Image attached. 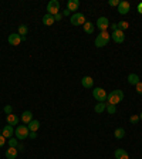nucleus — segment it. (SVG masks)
Wrapping results in <instances>:
<instances>
[{"label":"nucleus","instance_id":"nucleus-1","mask_svg":"<svg viewBox=\"0 0 142 159\" xmlns=\"http://www.w3.org/2000/svg\"><path fill=\"white\" fill-rule=\"evenodd\" d=\"M109 40H111V34H108L107 31H101V33L95 37L94 46L95 47H98V48H101V47H104V46H107V44L109 43Z\"/></svg>","mask_w":142,"mask_h":159},{"label":"nucleus","instance_id":"nucleus-2","mask_svg":"<svg viewBox=\"0 0 142 159\" xmlns=\"http://www.w3.org/2000/svg\"><path fill=\"white\" fill-rule=\"evenodd\" d=\"M124 99V92L121 90H114L108 94L107 97V104H112V105H117L118 102H121Z\"/></svg>","mask_w":142,"mask_h":159},{"label":"nucleus","instance_id":"nucleus-3","mask_svg":"<svg viewBox=\"0 0 142 159\" xmlns=\"http://www.w3.org/2000/svg\"><path fill=\"white\" fill-rule=\"evenodd\" d=\"M92 97H94V98L97 99L98 102H105V101H107V97H108V94L105 92L104 88L97 87V88H94V91H92Z\"/></svg>","mask_w":142,"mask_h":159},{"label":"nucleus","instance_id":"nucleus-4","mask_svg":"<svg viewBox=\"0 0 142 159\" xmlns=\"http://www.w3.org/2000/svg\"><path fill=\"white\" fill-rule=\"evenodd\" d=\"M30 135V129L27 125H19L16 128V138L17 139H26Z\"/></svg>","mask_w":142,"mask_h":159},{"label":"nucleus","instance_id":"nucleus-5","mask_svg":"<svg viewBox=\"0 0 142 159\" xmlns=\"http://www.w3.org/2000/svg\"><path fill=\"white\" fill-rule=\"evenodd\" d=\"M47 11L51 16H55L57 13H60V3H58V0H50V2H48Z\"/></svg>","mask_w":142,"mask_h":159},{"label":"nucleus","instance_id":"nucleus-6","mask_svg":"<svg viewBox=\"0 0 142 159\" xmlns=\"http://www.w3.org/2000/svg\"><path fill=\"white\" fill-rule=\"evenodd\" d=\"M71 24L73 26H84V23L87 21V19H85V16L82 13H74L73 16H71Z\"/></svg>","mask_w":142,"mask_h":159},{"label":"nucleus","instance_id":"nucleus-7","mask_svg":"<svg viewBox=\"0 0 142 159\" xmlns=\"http://www.w3.org/2000/svg\"><path fill=\"white\" fill-rule=\"evenodd\" d=\"M111 38L115 41V43H124V40H125V34H124V31L122 30H117L112 31L111 33Z\"/></svg>","mask_w":142,"mask_h":159},{"label":"nucleus","instance_id":"nucleus-8","mask_svg":"<svg viewBox=\"0 0 142 159\" xmlns=\"http://www.w3.org/2000/svg\"><path fill=\"white\" fill-rule=\"evenodd\" d=\"M95 26H97L101 31H107V29L109 27V21L107 17H100L98 20H97V24H95Z\"/></svg>","mask_w":142,"mask_h":159},{"label":"nucleus","instance_id":"nucleus-9","mask_svg":"<svg viewBox=\"0 0 142 159\" xmlns=\"http://www.w3.org/2000/svg\"><path fill=\"white\" fill-rule=\"evenodd\" d=\"M21 41L23 40H21V37H20V34L19 33H13V34L9 36V44H10V46H19Z\"/></svg>","mask_w":142,"mask_h":159},{"label":"nucleus","instance_id":"nucleus-10","mask_svg":"<svg viewBox=\"0 0 142 159\" xmlns=\"http://www.w3.org/2000/svg\"><path fill=\"white\" fill-rule=\"evenodd\" d=\"M129 10H131V6H129L128 2H125V0L119 2V4H118V11H119V14H126Z\"/></svg>","mask_w":142,"mask_h":159},{"label":"nucleus","instance_id":"nucleus-11","mask_svg":"<svg viewBox=\"0 0 142 159\" xmlns=\"http://www.w3.org/2000/svg\"><path fill=\"white\" fill-rule=\"evenodd\" d=\"M114 156H115V159H129L128 152H126L125 149H122V148L117 149V151L114 152Z\"/></svg>","mask_w":142,"mask_h":159},{"label":"nucleus","instance_id":"nucleus-12","mask_svg":"<svg viewBox=\"0 0 142 159\" xmlns=\"http://www.w3.org/2000/svg\"><path fill=\"white\" fill-rule=\"evenodd\" d=\"M13 134H14V129L11 125H4L3 126V131H2V135L4 136V138H13Z\"/></svg>","mask_w":142,"mask_h":159},{"label":"nucleus","instance_id":"nucleus-13","mask_svg":"<svg viewBox=\"0 0 142 159\" xmlns=\"http://www.w3.org/2000/svg\"><path fill=\"white\" fill-rule=\"evenodd\" d=\"M80 7V2L78 0H68L67 2V9L70 11H75Z\"/></svg>","mask_w":142,"mask_h":159},{"label":"nucleus","instance_id":"nucleus-14","mask_svg":"<svg viewBox=\"0 0 142 159\" xmlns=\"http://www.w3.org/2000/svg\"><path fill=\"white\" fill-rule=\"evenodd\" d=\"M21 121L27 125V124H30L31 121H33V114H31L30 111H24L23 114H21Z\"/></svg>","mask_w":142,"mask_h":159},{"label":"nucleus","instance_id":"nucleus-15","mask_svg":"<svg viewBox=\"0 0 142 159\" xmlns=\"http://www.w3.org/2000/svg\"><path fill=\"white\" fill-rule=\"evenodd\" d=\"M17 155H19V151H17V148H9L6 151V158L7 159H16Z\"/></svg>","mask_w":142,"mask_h":159},{"label":"nucleus","instance_id":"nucleus-16","mask_svg":"<svg viewBox=\"0 0 142 159\" xmlns=\"http://www.w3.org/2000/svg\"><path fill=\"white\" fill-rule=\"evenodd\" d=\"M55 23L54 20V16H51V14H44L43 17V24H46V26H53V24Z\"/></svg>","mask_w":142,"mask_h":159},{"label":"nucleus","instance_id":"nucleus-17","mask_svg":"<svg viewBox=\"0 0 142 159\" xmlns=\"http://www.w3.org/2000/svg\"><path fill=\"white\" fill-rule=\"evenodd\" d=\"M6 121H7V125H11V126L17 125L19 124V117L14 115V114H10V115H7Z\"/></svg>","mask_w":142,"mask_h":159},{"label":"nucleus","instance_id":"nucleus-18","mask_svg":"<svg viewBox=\"0 0 142 159\" xmlns=\"http://www.w3.org/2000/svg\"><path fill=\"white\" fill-rule=\"evenodd\" d=\"M81 84H82V87L84 88H91L92 87V84H94V80H92L91 77H82V80H81Z\"/></svg>","mask_w":142,"mask_h":159},{"label":"nucleus","instance_id":"nucleus-19","mask_svg":"<svg viewBox=\"0 0 142 159\" xmlns=\"http://www.w3.org/2000/svg\"><path fill=\"white\" fill-rule=\"evenodd\" d=\"M82 29H84V31L87 34H92L94 33V23H92V21H85Z\"/></svg>","mask_w":142,"mask_h":159},{"label":"nucleus","instance_id":"nucleus-20","mask_svg":"<svg viewBox=\"0 0 142 159\" xmlns=\"http://www.w3.org/2000/svg\"><path fill=\"white\" fill-rule=\"evenodd\" d=\"M27 126H29V129H30V132H37V129L40 128V122L33 119L30 124H27Z\"/></svg>","mask_w":142,"mask_h":159},{"label":"nucleus","instance_id":"nucleus-21","mask_svg":"<svg viewBox=\"0 0 142 159\" xmlns=\"http://www.w3.org/2000/svg\"><path fill=\"white\" fill-rule=\"evenodd\" d=\"M105 108H107V102H98V104L94 107V111L97 112V114H102V112L105 111Z\"/></svg>","mask_w":142,"mask_h":159},{"label":"nucleus","instance_id":"nucleus-22","mask_svg":"<svg viewBox=\"0 0 142 159\" xmlns=\"http://www.w3.org/2000/svg\"><path fill=\"white\" fill-rule=\"evenodd\" d=\"M29 33V29L27 26H24V24H21V26H19V34H20L21 40H26V34Z\"/></svg>","mask_w":142,"mask_h":159},{"label":"nucleus","instance_id":"nucleus-23","mask_svg":"<svg viewBox=\"0 0 142 159\" xmlns=\"http://www.w3.org/2000/svg\"><path fill=\"white\" fill-rule=\"evenodd\" d=\"M128 82L131 85H136L139 82V75L138 74H129L128 75Z\"/></svg>","mask_w":142,"mask_h":159},{"label":"nucleus","instance_id":"nucleus-24","mask_svg":"<svg viewBox=\"0 0 142 159\" xmlns=\"http://www.w3.org/2000/svg\"><path fill=\"white\" fill-rule=\"evenodd\" d=\"M114 135H115V138L117 139H122L124 136H125V129L124 128H117L115 129V132H114Z\"/></svg>","mask_w":142,"mask_h":159},{"label":"nucleus","instance_id":"nucleus-25","mask_svg":"<svg viewBox=\"0 0 142 159\" xmlns=\"http://www.w3.org/2000/svg\"><path fill=\"white\" fill-rule=\"evenodd\" d=\"M105 111L108 112V114H115V111H117V105L107 104V108H105Z\"/></svg>","mask_w":142,"mask_h":159},{"label":"nucleus","instance_id":"nucleus-26","mask_svg":"<svg viewBox=\"0 0 142 159\" xmlns=\"http://www.w3.org/2000/svg\"><path fill=\"white\" fill-rule=\"evenodd\" d=\"M128 27H129V23H128V21H119V23H118V30L124 31V30H126Z\"/></svg>","mask_w":142,"mask_h":159},{"label":"nucleus","instance_id":"nucleus-27","mask_svg":"<svg viewBox=\"0 0 142 159\" xmlns=\"http://www.w3.org/2000/svg\"><path fill=\"white\" fill-rule=\"evenodd\" d=\"M9 145H10V148H17V146H19L17 138H10L9 139Z\"/></svg>","mask_w":142,"mask_h":159},{"label":"nucleus","instance_id":"nucleus-28","mask_svg":"<svg viewBox=\"0 0 142 159\" xmlns=\"http://www.w3.org/2000/svg\"><path fill=\"white\" fill-rule=\"evenodd\" d=\"M3 111H4V114L10 115V114H13V107H11V105H6L3 108Z\"/></svg>","mask_w":142,"mask_h":159},{"label":"nucleus","instance_id":"nucleus-29","mask_svg":"<svg viewBox=\"0 0 142 159\" xmlns=\"http://www.w3.org/2000/svg\"><path fill=\"white\" fill-rule=\"evenodd\" d=\"M129 122H131V124H138L139 122V115H132L131 118H129Z\"/></svg>","mask_w":142,"mask_h":159},{"label":"nucleus","instance_id":"nucleus-30","mask_svg":"<svg viewBox=\"0 0 142 159\" xmlns=\"http://www.w3.org/2000/svg\"><path fill=\"white\" fill-rule=\"evenodd\" d=\"M135 87H136V92H138V94H139V95H142V82H141V81H139V82H138V84H136V85H135Z\"/></svg>","mask_w":142,"mask_h":159},{"label":"nucleus","instance_id":"nucleus-31","mask_svg":"<svg viewBox=\"0 0 142 159\" xmlns=\"http://www.w3.org/2000/svg\"><path fill=\"white\" fill-rule=\"evenodd\" d=\"M108 4H109V6H112V7H115V6L118 7V4H119V0H109V2H108Z\"/></svg>","mask_w":142,"mask_h":159},{"label":"nucleus","instance_id":"nucleus-32","mask_svg":"<svg viewBox=\"0 0 142 159\" xmlns=\"http://www.w3.org/2000/svg\"><path fill=\"white\" fill-rule=\"evenodd\" d=\"M4 144H6V138H4V136L2 135V134H0V148H2V146H3Z\"/></svg>","mask_w":142,"mask_h":159},{"label":"nucleus","instance_id":"nucleus-33","mask_svg":"<svg viewBox=\"0 0 142 159\" xmlns=\"http://www.w3.org/2000/svg\"><path fill=\"white\" fill-rule=\"evenodd\" d=\"M61 19H63V14H61V13H57V14L54 16V20H55V21H60Z\"/></svg>","mask_w":142,"mask_h":159},{"label":"nucleus","instance_id":"nucleus-34","mask_svg":"<svg viewBox=\"0 0 142 159\" xmlns=\"http://www.w3.org/2000/svg\"><path fill=\"white\" fill-rule=\"evenodd\" d=\"M29 138L36 139V138H37V132H30V135H29Z\"/></svg>","mask_w":142,"mask_h":159},{"label":"nucleus","instance_id":"nucleus-35","mask_svg":"<svg viewBox=\"0 0 142 159\" xmlns=\"http://www.w3.org/2000/svg\"><path fill=\"white\" fill-rule=\"evenodd\" d=\"M136 10H138V13H139V14H142V3H139V4H138Z\"/></svg>","mask_w":142,"mask_h":159},{"label":"nucleus","instance_id":"nucleus-36","mask_svg":"<svg viewBox=\"0 0 142 159\" xmlns=\"http://www.w3.org/2000/svg\"><path fill=\"white\" fill-rule=\"evenodd\" d=\"M68 14H70V10H68V9H65V10L63 11V16H68Z\"/></svg>","mask_w":142,"mask_h":159},{"label":"nucleus","instance_id":"nucleus-37","mask_svg":"<svg viewBox=\"0 0 142 159\" xmlns=\"http://www.w3.org/2000/svg\"><path fill=\"white\" fill-rule=\"evenodd\" d=\"M24 149V146L21 145V144H19V146H17V151H23Z\"/></svg>","mask_w":142,"mask_h":159},{"label":"nucleus","instance_id":"nucleus-38","mask_svg":"<svg viewBox=\"0 0 142 159\" xmlns=\"http://www.w3.org/2000/svg\"><path fill=\"white\" fill-rule=\"evenodd\" d=\"M139 119H141V121H142V112H141V114H139Z\"/></svg>","mask_w":142,"mask_h":159}]
</instances>
